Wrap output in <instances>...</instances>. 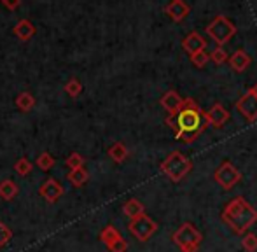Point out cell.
Masks as SVG:
<instances>
[{
  "mask_svg": "<svg viewBox=\"0 0 257 252\" xmlns=\"http://www.w3.org/2000/svg\"><path fill=\"white\" fill-rule=\"evenodd\" d=\"M165 13L172 18V21L180 23L191 14V6L186 0H170L168 6L165 7Z\"/></svg>",
  "mask_w": 257,
  "mask_h": 252,
  "instance_id": "obj_9",
  "label": "cell"
},
{
  "mask_svg": "<svg viewBox=\"0 0 257 252\" xmlns=\"http://www.w3.org/2000/svg\"><path fill=\"white\" fill-rule=\"evenodd\" d=\"M205 32L217 46H222L224 48V44H227L236 35V25L229 18L224 16V14H219V16H215L206 25Z\"/></svg>",
  "mask_w": 257,
  "mask_h": 252,
  "instance_id": "obj_4",
  "label": "cell"
},
{
  "mask_svg": "<svg viewBox=\"0 0 257 252\" xmlns=\"http://www.w3.org/2000/svg\"><path fill=\"white\" fill-rule=\"evenodd\" d=\"M128 229L137 240H140V242H147V240H149L151 236L158 231V222H156L154 219H151L147 214H144V215H140V217L130 221Z\"/></svg>",
  "mask_w": 257,
  "mask_h": 252,
  "instance_id": "obj_7",
  "label": "cell"
},
{
  "mask_svg": "<svg viewBox=\"0 0 257 252\" xmlns=\"http://www.w3.org/2000/svg\"><path fill=\"white\" fill-rule=\"evenodd\" d=\"M18 193H20V188H18V184L14 181L6 179V181L0 182V198H2V200L11 201L13 198L18 196Z\"/></svg>",
  "mask_w": 257,
  "mask_h": 252,
  "instance_id": "obj_16",
  "label": "cell"
},
{
  "mask_svg": "<svg viewBox=\"0 0 257 252\" xmlns=\"http://www.w3.org/2000/svg\"><path fill=\"white\" fill-rule=\"evenodd\" d=\"M14 170L25 177V175H28L32 172V163L27 160V158H21V160H18L16 165H14Z\"/></svg>",
  "mask_w": 257,
  "mask_h": 252,
  "instance_id": "obj_23",
  "label": "cell"
},
{
  "mask_svg": "<svg viewBox=\"0 0 257 252\" xmlns=\"http://www.w3.org/2000/svg\"><path fill=\"white\" fill-rule=\"evenodd\" d=\"M161 172L172 182H180L186 179L193 170V163L187 156H184L180 151H172L165 160L161 161Z\"/></svg>",
  "mask_w": 257,
  "mask_h": 252,
  "instance_id": "obj_3",
  "label": "cell"
},
{
  "mask_svg": "<svg viewBox=\"0 0 257 252\" xmlns=\"http://www.w3.org/2000/svg\"><path fill=\"white\" fill-rule=\"evenodd\" d=\"M210 62H213V65H222L226 62H229V55L222 46H217L212 53H210Z\"/></svg>",
  "mask_w": 257,
  "mask_h": 252,
  "instance_id": "obj_20",
  "label": "cell"
},
{
  "mask_svg": "<svg viewBox=\"0 0 257 252\" xmlns=\"http://www.w3.org/2000/svg\"><path fill=\"white\" fill-rule=\"evenodd\" d=\"M128 154L130 153H128V149H126V146H124V144H121V142L112 144L110 149H108V156H110L115 163H122V161H126Z\"/></svg>",
  "mask_w": 257,
  "mask_h": 252,
  "instance_id": "obj_18",
  "label": "cell"
},
{
  "mask_svg": "<svg viewBox=\"0 0 257 252\" xmlns=\"http://www.w3.org/2000/svg\"><path fill=\"white\" fill-rule=\"evenodd\" d=\"M250 63H252V58L248 56L247 51H243V49H236V51L229 56V65L236 74L245 72L248 67H250Z\"/></svg>",
  "mask_w": 257,
  "mask_h": 252,
  "instance_id": "obj_14",
  "label": "cell"
},
{
  "mask_svg": "<svg viewBox=\"0 0 257 252\" xmlns=\"http://www.w3.org/2000/svg\"><path fill=\"white\" fill-rule=\"evenodd\" d=\"M206 119H208V124L213 126V128H222L229 121V110L222 103H213L206 110Z\"/></svg>",
  "mask_w": 257,
  "mask_h": 252,
  "instance_id": "obj_10",
  "label": "cell"
},
{
  "mask_svg": "<svg viewBox=\"0 0 257 252\" xmlns=\"http://www.w3.org/2000/svg\"><path fill=\"white\" fill-rule=\"evenodd\" d=\"M213 181L222 189L231 191L234 186H238V182H241V172L238 170L231 161H224V163H220L219 168L213 172Z\"/></svg>",
  "mask_w": 257,
  "mask_h": 252,
  "instance_id": "obj_6",
  "label": "cell"
},
{
  "mask_svg": "<svg viewBox=\"0 0 257 252\" xmlns=\"http://www.w3.org/2000/svg\"><path fill=\"white\" fill-rule=\"evenodd\" d=\"M11 238H13V231H11V228L0 221V247L6 245Z\"/></svg>",
  "mask_w": 257,
  "mask_h": 252,
  "instance_id": "obj_26",
  "label": "cell"
},
{
  "mask_svg": "<svg viewBox=\"0 0 257 252\" xmlns=\"http://www.w3.org/2000/svg\"><path fill=\"white\" fill-rule=\"evenodd\" d=\"M107 249L110 250V252H126V250H128V242H126V240L121 236V238L115 240L112 245H108Z\"/></svg>",
  "mask_w": 257,
  "mask_h": 252,
  "instance_id": "obj_28",
  "label": "cell"
},
{
  "mask_svg": "<svg viewBox=\"0 0 257 252\" xmlns=\"http://www.w3.org/2000/svg\"><path fill=\"white\" fill-rule=\"evenodd\" d=\"M37 167L44 172L51 170V168L54 167V158L49 153H42L41 156L37 158Z\"/></svg>",
  "mask_w": 257,
  "mask_h": 252,
  "instance_id": "obj_22",
  "label": "cell"
},
{
  "mask_svg": "<svg viewBox=\"0 0 257 252\" xmlns=\"http://www.w3.org/2000/svg\"><path fill=\"white\" fill-rule=\"evenodd\" d=\"M191 62H193L194 67L198 68H203L206 63L210 62V55L206 51H201V53H196V55L191 56Z\"/></svg>",
  "mask_w": 257,
  "mask_h": 252,
  "instance_id": "obj_25",
  "label": "cell"
},
{
  "mask_svg": "<svg viewBox=\"0 0 257 252\" xmlns=\"http://www.w3.org/2000/svg\"><path fill=\"white\" fill-rule=\"evenodd\" d=\"M172 240L182 252H198L201 245L203 235L196 229L193 222H184L172 235Z\"/></svg>",
  "mask_w": 257,
  "mask_h": 252,
  "instance_id": "obj_5",
  "label": "cell"
},
{
  "mask_svg": "<svg viewBox=\"0 0 257 252\" xmlns=\"http://www.w3.org/2000/svg\"><path fill=\"white\" fill-rule=\"evenodd\" d=\"M122 212H124L126 217H130V221H133V219L146 214V207H144L137 198H130V200L122 205Z\"/></svg>",
  "mask_w": 257,
  "mask_h": 252,
  "instance_id": "obj_15",
  "label": "cell"
},
{
  "mask_svg": "<svg viewBox=\"0 0 257 252\" xmlns=\"http://www.w3.org/2000/svg\"><path fill=\"white\" fill-rule=\"evenodd\" d=\"M119 238H121V233H119L117 228H114V226H105L102 231H100V240L105 243V247L112 245V243Z\"/></svg>",
  "mask_w": 257,
  "mask_h": 252,
  "instance_id": "obj_19",
  "label": "cell"
},
{
  "mask_svg": "<svg viewBox=\"0 0 257 252\" xmlns=\"http://www.w3.org/2000/svg\"><path fill=\"white\" fill-rule=\"evenodd\" d=\"M88 179H89V174L84 167L70 170V174H68V181H70V184L74 186V188H81V186H84L86 182H88Z\"/></svg>",
  "mask_w": 257,
  "mask_h": 252,
  "instance_id": "obj_17",
  "label": "cell"
},
{
  "mask_svg": "<svg viewBox=\"0 0 257 252\" xmlns=\"http://www.w3.org/2000/svg\"><path fill=\"white\" fill-rule=\"evenodd\" d=\"M182 49L187 53L189 56L196 55V53H201L206 49V41L203 35H200L198 32H191L187 37H184L182 41Z\"/></svg>",
  "mask_w": 257,
  "mask_h": 252,
  "instance_id": "obj_11",
  "label": "cell"
},
{
  "mask_svg": "<svg viewBox=\"0 0 257 252\" xmlns=\"http://www.w3.org/2000/svg\"><path fill=\"white\" fill-rule=\"evenodd\" d=\"M67 167L75 170V168H82L84 167V158L81 156L79 153H72L70 156L67 158Z\"/></svg>",
  "mask_w": 257,
  "mask_h": 252,
  "instance_id": "obj_24",
  "label": "cell"
},
{
  "mask_svg": "<svg viewBox=\"0 0 257 252\" xmlns=\"http://www.w3.org/2000/svg\"><path fill=\"white\" fill-rule=\"evenodd\" d=\"M241 247L245 252H255L257 250V235L255 233L247 231L241 236Z\"/></svg>",
  "mask_w": 257,
  "mask_h": 252,
  "instance_id": "obj_21",
  "label": "cell"
},
{
  "mask_svg": "<svg viewBox=\"0 0 257 252\" xmlns=\"http://www.w3.org/2000/svg\"><path fill=\"white\" fill-rule=\"evenodd\" d=\"M18 105H20V109H23V110L32 109V105H34V98H32L28 93H23V95H20V98H18Z\"/></svg>",
  "mask_w": 257,
  "mask_h": 252,
  "instance_id": "obj_27",
  "label": "cell"
},
{
  "mask_svg": "<svg viewBox=\"0 0 257 252\" xmlns=\"http://www.w3.org/2000/svg\"><path fill=\"white\" fill-rule=\"evenodd\" d=\"M184 102H186V98H182V96H180L179 93L175 91V89H170V91H166L165 95L161 96V100H159L161 107H163V109H165L168 114L179 112V110L182 109Z\"/></svg>",
  "mask_w": 257,
  "mask_h": 252,
  "instance_id": "obj_12",
  "label": "cell"
},
{
  "mask_svg": "<svg viewBox=\"0 0 257 252\" xmlns=\"http://www.w3.org/2000/svg\"><path fill=\"white\" fill-rule=\"evenodd\" d=\"M250 91L254 93V95L257 96V82H255V84H254V86H252V88H250Z\"/></svg>",
  "mask_w": 257,
  "mask_h": 252,
  "instance_id": "obj_30",
  "label": "cell"
},
{
  "mask_svg": "<svg viewBox=\"0 0 257 252\" xmlns=\"http://www.w3.org/2000/svg\"><path fill=\"white\" fill-rule=\"evenodd\" d=\"M67 91L70 93L72 96H77L79 93H81V84L74 79V81H70V84H67Z\"/></svg>",
  "mask_w": 257,
  "mask_h": 252,
  "instance_id": "obj_29",
  "label": "cell"
},
{
  "mask_svg": "<svg viewBox=\"0 0 257 252\" xmlns=\"http://www.w3.org/2000/svg\"><path fill=\"white\" fill-rule=\"evenodd\" d=\"M41 194L44 196L46 201L56 203V201L63 196V186L58 181H54V179H48V181L41 186Z\"/></svg>",
  "mask_w": 257,
  "mask_h": 252,
  "instance_id": "obj_13",
  "label": "cell"
},
{
  "mask_svg": "<svg viewBox=\"0 0 257 252\" xmlns=\"http://www.w3.org/2000/svg\"><path fill=\"white\" fill-rule=\"evenodd\" d=\"M236 110L248 121V123H254V121H257V96L250 91V89L238 98Z\"/></svg>",
  "mask_w": 257,
  "mask_h": 252,
  "instance_id": "obj_8",
  "label": "cell"
},
{
  "mask_svg": "<svg viewBox=\"0 0 257 252\" xmlns=\"http://www.w3.org/2000/svg\"><path fill=\"white\" fill-rule=\"evenodd\" d=\"M220 219L236 235H245L257 222V210L243 196H236L224 207Z\"/></svg>",
  "mask_w": 257,
  "mask_h": 252,
  "instance_id": "obj_2",
  "label": "cell"
},
{
  "mask_svg": "<svg viewBox=\"0 0 257 252\" xmlns=\"http://www.w3.org/2000/svg\"><path fill=\"white\" fill-rule=\"evenodd\" d=\"M166 124L172 128L175 139L184 144H193L210 126L206 112L193 98H186L179 112L168 114Z\"/></svg>",
  "mask_w": 257,
  "mask_h": 252,
  "instance_id": "obj_1",
  "label": "cell"
}]
</instances>
